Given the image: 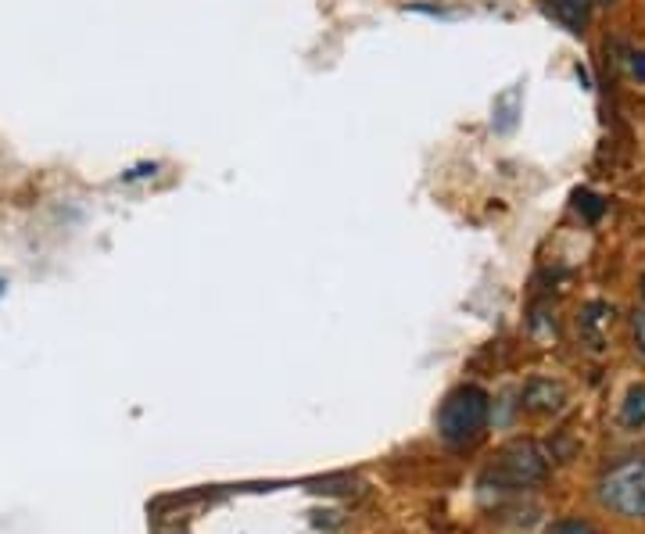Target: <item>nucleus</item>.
<instances>
[{"instance_id": "3", "label": "nucleus", "mask_w": 645, "mask_h": 534, "mask_svg": "<svg viewBox=\"0 0 645 534\" xmlns=\"http://www.w3.org/2000/svg\"><path fill=\"white\" fill-rule=\"evenodd\" d=\"M599 499L620 517H645V459H631V463L610 470V477L599 484Z\"/></svg>"}, {"instance_id": "13", "label": "nucleus", "mask_w": 645, "mask_h": 534, "mask_svg": "<svg viewBox=\"0 0 645 534\" xmlns=\"http://www.w3.org/2000/svg\"><path fill=\"white\" fill-rule=\"evenodd\" d=\"M642 298H645V276H642Z\"/></svg>"}, {"instance_id": "12", "label": "nucleus", "mask_w": 645, "mask_h": 534, "mask_svg": "<svg viewBox=\"0 0 645 534\" xmlns=\"http://www.w3.org/2000/svg\"><path fill=\"white\" fill-rule=\"evenodd\" d=\"M581 4H585V8H592V4H606V0H581Z\"/></svg>"}, {"instance_id": "5", "label": "nucleus", "mask_w": 645, "mask_h": 534, "mask_svg": "<svg viewBox=\"0 0 645 534\" xmlns=\"http://www.w3.org/2000/svg\"><path fill=\"white\" fill-rule=\"evenodd\" d=\"M620 427L642 431L645 427V384H631L624 402H620Z\"/></svg>"}, {"instance_id": "1", "label": "nucleus", "mask_w": 645, "mask_h": 534, "mask_svg": "<svg viewBox=\"0 0 645 534\" xmlns=\"http://www.w3.org/2000/svg\"><path fill=\"white\" fill-rule=\"evenodd\" d=\"M491 420V398L477 384H459L456 391H448V398L438 409V434L445 445L466 448L481 438L484 427Z\"/></svg>"}, {"instance_id": "8", "label": "nucleus", "mask_w": 645, "mask_h": 534, "mask_svg": "<svg viewBox=\"0 0 645 534\" xmlns=\"http://www.w3.org/2000/svg\"><path fill=\"white\" fill-rule=\"evenodd\" d=\"M606 319H613V309H610V305H602V302L588 305L585 316H581V330H585V334L592 337L595 348H599V334H595V330H599L602 323H606Z\"/></svg>"}, {"instance_id": "11", "label": "nucleus", "mask_w": 645, "mask_h": 534, "mask_svg": "<svg viewBox=\"0 0 645 534\" xmlns=\"http://www.w3.org/2000/svg\"><path fill=\"white\" fill-rule=\"evenodd\" d=\"M631 323H635V345H638V352L645 355V305H642V309H635Z\"/></svg>"}, {"instance_id": "2", "label": "nucleus", "mask_w": 645, "mask_h": 534, "mask_svg": "<svg viewBox=\"0 0 645 534\" xmlns=\"http://www.w3.org/2000/svg\"><path fill=\"white\" fill-rule=\"evenodd\" d=\"M549 474V456L534 441H513L499 452V459L484 470L481 488L491 491H524L531 484L545 481Z\"/></svg>"}, {"instance_id": "9", "label": "nucleus", "mask_w": 645, "mask_h": 534, "mask_svg": "<svg viewBox=\"0 0 645 534\" xmlns=\"http://www.w3.org/2000/svg\"><path fill=\"white\" fill-rule=\"evenodd\" d=\"M574 198H577V208H581V212H585V219H592V223L602 216V212H606V201H602L599 194H592V190H577Z\"/></svg>"}, {"instance_id": "10", "label": "nucleus", "mask_w": 645, "mask_h": 534, "mask_svg": "<svg viewBox=\"0 0 645 534\" xmlns=\"http://www.w3.org/2000/svg\"><path fill=\"white\" fill-rule=\"evenodd\" d=\"M549 534H599L588 520H559Z\"/></svg>"}, {"instance_id": "4", "label": "nucleus", "mask_w": 645, "mask_h": 534, "mask_svg": "<svg viewBox=\"0 0 645 534\" xmlns=\"http://www.w3.org/2000/svg\"><path fill=\"white\" fill-rule=\"evenodd\" d=\"M563 402H567V388L559 380L534 377L524 388V405L531 413H556V409H563Z\"/></svg>"}, {"instance_id": "6", "label": "nucleus", "mask_w": 645, "mask_h": 534, "mask_svg": "<svg viewBox=\"0 0 645 534\" xmlns=\"http://www.w3.org/2000/svg\"><path fill=\"white\" fill-rule=\"evenodd\" d=\"M549 8H552V15L570 29H581L588 22V8L581 0H549Z\"/></svg>"}, {"instance_id": "7", "label": "nucleus", "mask_w": 645, "mask_h": 534, "mask_svg": "<svg viewBox=\"0 0 645 534\" xmlns=\"http://www.w3.org/2000/svg\"><path fill=\"white\" fill-rule=\"evenodd\" d=\"M620 54V69L628 72V79H635V83H645V51H638V47H617Z\"/></svg>"}]
</instances>
